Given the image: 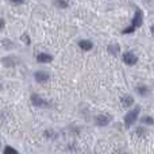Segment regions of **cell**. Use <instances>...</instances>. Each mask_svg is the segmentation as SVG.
I'll return each mask as SVG.
<instances>
[{
    "label": "cell",
    "instance_id": "1",
    "mask_svg": "<svg viewBox=\"0 0 154 154\" xmlns=\"http://www.w3.org/2000/svg\"><path fill=\"white\" fill-rule=\"evenodd\" d=\"M139 112H141V107L137 106L135 108H133L131 111H128L127 114L125 115V118H123V122H125V126L126 127H130V126H133L134 123H135V120L138 119V115Z\"/></svg>",
    "mask_w": 154,
    "mask_h": 154
},
{
    "label": "cell",
    "instance_id": "2",
    "mask_svg": "<svg viewBox=\"0 0 154 154\" xmlns=\"http://www.w3.org/2000/svg\"><path fill=\"white\" fill-rule=\"evenodd\" d=\"M142 23H143V12H142L139 8H137L135 14H134V18H133V22H131L130 27L135 31L137 29H139V27L142 26Z\"/></svg>",
    "mask_w": 154,
    "mask_h": 154
},
{
    "label": "cell",
    "instance_id": "3",
    "mask_svg": "<svg viewBox=\"0 0 154 154\" xmlns=\"http://www.w3.org/2000/svg\"><path fill=\"white\" fill-rule=\"evenodd\" d=\"M111 122H112V116L108 114H99V115H96V118H95V123L99 127H106V126H108Z\"/></svg>",
    "mask_w": 154,
    "mask_h": 154
},
{
    "label": "cell",
    "instance_id": "4",
    "mask_svg": "<svg viewBox=\"0 0 154 154\" xmlns=\"http://www.w3.org/2000/svg\"><path fill=\"white\" fill-rule=\"evenodd\" d=\"M122 60L126 65H128V66H134V65L138 62V57H137L134 53H131V51H126V53H123Z\"/></svg>",
    "mask_w": 154,
    "mask_h": 154
},
{
    "label": "cell",
    "instance_id": "5",
    "mask_svg": "<svg viewBox=\"0 0 154 154\" xmlns=\"http://www.w3.org/2000/svg\"><path fill=\"white\" fill-rule=\"evenodd\" d=\"M30 100H31V104L35 107H39V108H42V107H48L49 103L45 100V99H42L38 93H32L31 97H30Z\"/></svg>",
    "mask_w": 154,
    "mask_h": 154
},
{
    "label": "cell",
    "instance_id": "6",
    "mask_svg": "<svg viewBox=\"0 0 154 154\" xmlns=\"http://www.w3.org/2000/svg\"><path fill=\"white\" fill-rule=\"evenodd\" d=\"M34 79H35V81H37V82L45 84V82L49 81L50 76H49V73L45 72V70H37V72L34 73Z\"/></svg>",
    "mask_w": 154,
    "mask_h": 154
},
{
    "label": "cell",
    "instance_id": "7",
    "mask_svg": "<svg viewBox=\"0 0 154 154\" xmlns=\"http://www.w3.org/2000/svg\"><path fill=\"white\" fill-rule=\"evenodd\" d=\"M2 62L4 66L7 68H12V66H16L18 65V58L14 56H8V57H4V58H2Z\"/></svg>",
    "mask_w": 154,
    "mask_h": 154
},
{
    "label": "cell",
    "instance_id": "8",
    "mask_svg": "<svg viewBox=\"0 0 154 154\" xmlns=\"http://www.w3.org/2000/svg\"><path fill=\"white\" fill-rule=\"evenodd\" d=\"M37 61L39 64H48V62L53 61V56L49 53H39V54H37Z\"/></svg>",
    "mask_w": 154,
    "mask_h": 154
},
{
    "label": "cell",
    "instance_id": "9",
    "mask_svg": "<svg viewBox=\"0 0 154 154\" xmlns=\"http://www.w3.org/2000/svg\"><path fill=\"white\" fill-rule=\"evenodd\" d=\"M120 103H122V107L128 108V107H131L134 104V97L131 95H125L120 97Z\"/></svg>",
    "mask_w": 154,
    "mask_h": 154
},
{
    "label": "cell",
    "instance_id": "10",
    "mask_svg": "<svg viewBox=\"0 0 154 154\" xmlns=\"http://www.w3.org/2000/svg\"><path fill=\"white\" fill-rule=\"evenodd\" d=\"M79 48L84 51H89V50H92L93 43L89 39H81V41H79Z\"/></svg>",
    "mask_w": 154,
    "mask_h": 154
},
{
    "label": "cell",
    "instance_id": "11",
    "mask_svg": "<svg viewBox=\"0 0 154 154\" xmlns=\"http://www.w3.org/2000/svg\"><path fill=\"white\" fill-rule=\"evenodd\" d=\"M135 91H137V93H138L139 96H146V95H149V88H147L145 84H139V85H137Z\"/></svg>",
    "mask_w": 154,
    "mask_h": 154
},
{
    "label": "cell",
    "instance_id": "12",
    "mask_svg": "<svg viewBox=\"0 0 154 154\" xmlns=\"http://www.w3.org/2000/svg\"><path fill=\"white\" fill-rule=\"evenodd\" d=\"M141 122H142V125H146V126L154 125V119H153L152 116H149V115H146V116H142L141 118Z\"/></svg>",
    "mask_w": 154,
    "mask_h": 154
},
{
    "label": "cell",
    "instance_id": "13",
    "mask_svg": "<svg viewBox=\"0 0 154 154\" xmlns=\"http://www.w3.org/2000/svg\"><path fill=\"white\" fill-rule=\"evenodd\" d=\"M108 53L114 54V56H118V53H119V46L118 45H109L108 46Z\"/></svg>",
    "mask_w": 154,
    "mask_h": 154
},
{
    "label": "cell",
    "instance_id": "14",
    "mask_svg": "<svg viewBox=\"0 0 154 154\" xmlns=\"http://www.w3.org/2000/svg\"><path fill=\"white\" fill-rule=\"evenodd\" d=\"M135 134L138 137H145L147 134V130L145 127H142V126H139V127H137L135 128Z\"/></svg>",
    "mask_w": 154,
    "mask_h": 154
},
{
    "label": "cell",
    "instance_id": "15",
    "mask_svg": "<svg viewBox=\"0 0 154 154\" xmlns=\"http://www.w3.org/2000/svg\"><path fill=\"white\" fill-rule=\"evenodd\" d=\"M54 5L58 8H66L68 7V2L66 0H54Z\"/></svg>",
    "mask_w": 154,
    "mask_h": 154
},
{
    "label": "cell",
    "instance_id": "16",
    "mask_svg": "<svg viewBox=\"0 0 154 154\" xmlns=\"http://www.w3.org/2000/svg\"><path fill=\"white\" fill-rule=\"evenodd\" d=\"M3 154H18V152H16V150L14 149L12 146H5V147H4V152H3Z\"/></svg>",
    "mask_w": 154,
    "mask_h": 154
},
{
    "label": "cell",
    "instance_id": "17",
    "mask_svg": "<svg viewBox=\"0 0 154 154\" xmlns=\"http://www.w3.org/2000/svg\"><path fill=\"white\" fill-rule=\"evenodd\" d=\"M22 41H23V43H26V45H30V43H31V39H30V35L29 34H26V32H24V34H22Z\"/></svg>",
    "mask_w": 154,
    "mask_h": 154
},
{
    "label": "cell",
    "instance_id": "18",
    "mask_svg": "<svg viewBox=\"0 0 154 154\" xmlns=\"http://www.w3.org/2000/svg\"><path fill=\"white\" fill-rule=\"evenodd\" d=\"M11 3H12V4H16V5H19V4H23L24 2H26V0H10Z\"/></svg>",
    "mask_w": 154,
    "mask_h": 154
},
{
    "label": "cell",
    "instance_id": "19",
    "mask_svg": "<svg viewBox=\"0 0 154 154\" xmlns=\"http://www.w3.org/2000/svg\"><path fill=\"white\" fill-rule=\"evenodd\" d=\"M4 24H5L4 19H2V18H0V30H2V29H3V27H4Z\"/></svg>",
    "mask_w": 154,
    "mask_h": 154
},
{
    "label": "cell",
    "instance_id": "20",
    "mask_svg": "<svg viewBox=\"0 0 154 154\" xmlns=\"http://www.w3.org/2000/svg\"><path fill=\"white\" fill-rule=\"evenodd\" d=\"M150 31H152V34L154 35V24H153V26H152V27H150Z\"/></svg>",
    "mask_w": 154,
    "mask_h": 154
},
{
    "label": "cell",
    "instance_id": "21",
    "mask_svg": "<svg viewBox=\"0 0 154 154\" xmlns=\"http://www.w3.org/2000/svg\"><path fill=\"white\" fill-rule=\"evenodd\" d=\"M0 146H2V143H0Z\"/></svg>",
    "mask_w": 154,
    "mask_h": 154
}]
</instances>
